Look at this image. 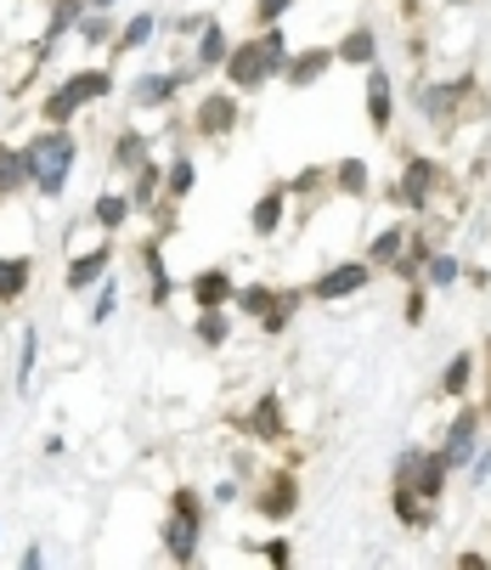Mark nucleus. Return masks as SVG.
I'll use <instances>...</instances> for the list:
<instances>
[{"mask_svg": "<svg viewBox=\"0 0 491 570\" xmlns=\"http://www.w3.org/2000/svg\"><path fill=\"white\" fill-rule=\"evenodd\" d=\"M288 51H294V46H288V29H283V23H266V29H255V35L232 40L220 73H226V86H232L237 97H255V91L272 86V79H283Z\"/></svg>", "mask_w": 491, "mask_h": 570, "instance_id": "1", "label": "nucleus"}, {"mask_svg": "<svg viewBox=\"0 0 491 570\" xmlns=\"http://www.w3.org/2000/svg\"><path fill=\"white\" fill-rule=\"evenodd\" d=\"M23 158H29V187L57 204L73 181V165H79V136L73 125H40L29 141H23Z\"/></svg>", "mask_w": 491, "mask_h": 570, "instance_id": "2", "label": "nucleus"}, {"mask_svg": "<svg viewBox=\"0 0 491 570\" xmlns=\"http://www.w3.org/2000/svg\"><path fill=\"white\" fill-rule=\"evenodd\" d=\"M114 86H119V79H114L108 62H97V68H73V73H62L57 86L35 102V119H40V125H73L91 102H108Z\"/></svg>", "mask_w": 491, "mask_h": 570, "instance_id": "3", "label": "nucleus"}, {"mask_svg": "<svg viewBox=\"0 0 491 570\" xmlns=\"http://www.w3.org/2000/svg\"><path fill=\"white\" fill-rule=\"evenodd\" d=\"M446 187H452V170L441 165V158H430V153H406L401 158V170H395V204L406 209V220L435 215V198Z\"/></svg>", "mask_w": 491, "mask_h": 570, "instance_id": "4", "label": "nucleus"}, {"mask_svg": "<svg viewBox=\"0 0 491 570\" xmlns=\"http://www.w3.org/2000/svg\"><path fill=\"white\" fill-rule=\"evenodd\" d=\"M480 91V79L474 73H458V79H419V91H413V108L430 130L452 136L463 125V97Z\"/></svg>", "mask_w": 491, "mask_h": 570, "instance_id": "5", "label": "nucleus"}, {"mask_svg": "<svg viewBox=\"0 0 491 570\" xmlns=\"http://www.w3.org/2000/svg\"><path fill=\"white\" fill-rule=\"evenodd\" d=\"M480 441H485V413L474 406V395L469 401H452V419L441 424V441H435V452L452 463V474L469 469V458L480 452Z\"/></svg>", "mask_w": 491, "mask_h": 570, "instance_id": "6", "label": "nucleus"}, {"mask_svg": "<svg viewBox=\"0 0 491 570\" xmlns=\"http://www.w3.org/2000/svg\"><path fill=\"white\" fill-rule=\"evenodd\" d=\"M237 125H243V97H237L232 86H215V91L198 97V108H193V119H187V136L220 147V141L237 136Z\"/></svg>", "mask_w": 491, "mask_h": 570, "instance_id": "7", "label": "nucleus"}, {"mask_svg": "<svg viewBox=\"0 0 491 570\" xmlns=\"http://www.w3.org/2000/svg\"><path fill=\"white\" fill-rule=\"evenodd\" d=\"M198 79L193 62H176V68H147L136 73V86H130V114H164V108H176L181 91Z\"/></svg>", "mask_w": 491, "mask_h": 570, "instance_id": "8", "label": "nucleus"}, {"mask_svg": "<svg viewBox=\"0 0 491 570\" xmlns=\"http://www.w3.org/2000/svg\"><path fill=\"white\" fill-rule=\"evenodd\" d=\"M373 283V266L356 255V261H334V266H322L311 283H305V305H340V299H356L367 294Z\"/></svg>", "mask_w": 491, "mask_h": 570, "instance_id": "9", "label": "nucleus"}, {"mask_svg": "<svg viewBox=\"0 0 491 570\" xmlns=\"http://www.w3.org/2000/svg\"><path fill=\"white\" fill-rule=\"evenodd\" d=\"M114 261H119V237L102 232L91 249H73V255H68V266H62V288H68L73 299H79V294H91V288L114 272Z\"/></svg>", "mask_w": 491, "mask_h": 570, "instance_id": "10", "label": "nucleus"}, {"mask_svg": "<svg viewBox=\"0 0 491 570\" xmlns=\"http://www.w3.org/2000/svg\"><path fill=\"white\" fill-rule=\"evenodd\" d=\"M255 514L266 520V525H288L294 514H299V503H305V492H299V474L294 469H272L261 485H255Z\"/></svg>", "mask_w": 491, "mask_h": 570, "instance_id": "11", "label": "nucleus"}, {"mask_svg": "<svg viewBox=\"0 0 491 570\" xmlns=\"http://www.w3.org/2000/svg\"><path fill=\"white\" fill-rule=\"evenodd\" d=\"M243 435H249L255 446H288L294 441V424H288V406L277 390H261L255 406L243 413Z\"/></svg>", "mask_w": 491, "mask_h": 570, "instance_id": "12", "label": "nucleus"}, {"mask_svg": "<svg viewBox=\"0 0 491 570\" xmlns=\"http://www.w3.org/2000/svg\"><path fill=\"white\" fill-rule=\"evenodd\" d=\"M362 108H367L373 136H390V130H395V108H401V97H395V73H390L384 62L362 68Z\"/></svg>", "mask_w": 491, "mask_h": 570, "instance_id": "13", "label": "nucleus"}, {"mask_svg": "<svg viewBox=\"0 0 491 570\" xmlns=\"http://www.w3.org/2000/svg\"><path fill=\"white\" fill-rule=\"evenodd\" d=\"M204 525L209 520H193V514H164L158 520V548L170 564H198L204 559Z\"/></svg>", "mask_w": 491, "mask_h": 570, "instance_id": "14", "label": "nucleus"}, {"mask_svg": "<svg viewBox=\"0 0 491 570\" xmlns=\"http://www.w3.org/2000/svg\"><path fill=\"white\" fill-rule=\"evenodd\" d=\"M334 68H340L334 40H316V46H305V51H288V62H283V86L311 91V86H322V79L334 73Z\"/></svg>", "mask_w": 491, "mask_h": 570, "instance_id": "15", "label": "nucleus"}, {"mask_svg": "<svg viewBox=\"0 0 491 570\" xmlns=\"http://www.w3.org/2000/svg\"><path fill=\"white\" fill-rule=\"evenodd\" d=\"M288 215H294V198H288L283 181H272V187H261V198L249 204V232H255L261 243H272V237H283Z\"/></svg>", "mask_w": 491, "mask_h": 570, "instance_id": "16", "label": "nucleus"}, {"mask_svg": "<svg viewBox=\"0 0 491 570\" xmlns=\"http://www.w3.org/2000/svg\"><path fill=\"white\" fill-rule=\"evenodd\" d=\"M395 485H406V492H419L424 503H446V492H452V463L435 452V446H424V458H419V469L406 474V480H395Z\"/></svg>", "mask_w": 491, "mask_h": 570, "instance_id": "17", "label": "nucleus"}, {"mask_svg": "<svg viewBox=\"0 0 491 570\" xmlns=\"http://www.w3.org/2000/svg\"><path fill=\"white\" fill-rule=\"evenodd\" d=\"M187 299H193V311H220V305L237 299V277L226 266H198L187 277Z\"/></svg>", "mask_w": 491, "mask_h": 570, "instance_id": "18", "label": "nucleus"}, {"mask_svg": "<svg viewBox=\"0 0 491 570\" xmlns=\"http://www.w3.org/2000/svg\"><path fill=\"white\" fill-rule=\"evenodd\" d=\"M136 261H141V272H147V305L164 311V305L176 299V277H170V266H164V237H158V232L136 249Z\"/></svg>", "mask_w": 491, "mask_h": 570, "instance_id": "19", "label": "nucleus"}, {"mask_svg": "<svg viewBox=\"0 0 491 570\" xmlns=\"http://www.w3.org/2000/svg\"><path fill=\"white\" fill-rule=\"evenodd\" d=\"M86 18V0H46V29L35 35V57H51Z\"/></svg>", "mask_w": 491, "mask_h": 570, "instance_id": "20", "label": "nucleus"}, {"mask_svg": "<svg viewBox=\"0 0 491 570\" xmlns=\"http://www.w3.org/2000/svg\"><path fill=\"white\" fill-rule=\"evenodd\" d=\"M474 379H480V351H452L441 379H435V395L452 406V401H469L474 395Z\"/></svg>", "mask_w": 491, "mask_h": 570, "instance_id": "21", "label": "nucleus"}, {"mask_svg": "<svg viewBox=\"0 0 491 570\" xmlns=\"http://www.w3.org/2000/svg\"><path fill=\"white\" fill-rule=\"evenodd\" d=\"M390 514H395L401 531H435L441 525V509L424 503L419 492H406V485H395V480H390Z\"/></svg>", "mask_w": 491, "mask_h": 570, "instance_id": "22", "label": "nucleus"}, {"mask_svg": "<svg viewBox=\"0 0 491 570\" xmlns=\"http://www.w3.org/2000/svg\"><path fill=\"white\" fill-rule=\"evenodd\" d=\"M379 51H384V46H379V29H373V23H351V29L334 40L340 68H356V73H362V68H373V62H379Z\"/></svg>", "mask_w": 491, "mask_h": 570, "instance_id": "23", "label": "nucleus"}, {"mask_svg": "<svg viewBox=\"0 0 491 570\" xmlns=\"http://www.w3.org/2000/svg\"><path fill=\"white\" fill-rule=\"evenodd\" d=\"M327 187H334V198H345V204H362L373 193L367 158H334V165H327Z\"/></svg>", "mask_w": 491, "mask_h": 570, "instance_id": "24", "label": "nucleus"}, {"mask_svg": "<svg viewBox=\"0 0 491 570\" xmlns=\"http://www.w3.org/2000/svg\"><path fill=\"white\" fill-rule=\"evenodd\" d=\"M406 237H413V220H390V226H379V232L367 237L362 261H367L373 272H390V266L401 261V249H406Z\"/></svg>", "mask_w": 491, "mask_h": 570, "instance_id": "25", "label": "nucleus"}, {"mask_svg": "<svg viewBox=\"0 0 491 570\" xmlns=\"http://www.w3.org/2000/svg\"><path fill=\"white\" fill-rule=\"evenodd\" d=\"M226 51H232V29H226L220 18H209V23L193 35V68H198V73H220Z\"/></svg>", "mask_w": 491, "mask_h": 570, "instance_id": "26", "label": "nucleus"}, {"mask_svg": "<svg viewBox=\"0 0 491 570\" xmlns=\"http://www.w3.org/2000/svg\"><path fill=\"white\" fill-rule=\"evenodd\" d=\"M130 215H136V209H130V193H125V187H102V193L91 198V226L108 232V237H119V232L130 226Z\"/></svg>", "mask_w": 491, "mask_h": 570, "instance_id": "27", "label": "nucleus"}, {"mask_svg": "<svg viewBox=\"0 0 491 570\" xmlns=\"http://www.w3.org/2000/svg\"><path fill=\"white\" fill-rule=\"evenodd\" d=\"M463 277H469V272H463V255H452L446 243H441V249H430V261H424V272H419V283H424L430 294H452Z\"/></svg>", "mask_w": 491, "mask_h": 570, "instance_id": "28", "label": "nucleus"}, {"mask_svg": "<svg viewBox=\"0 0 491 570\" xmlns=\"http://www.w3.org/2000/svg\"><path fill=\"white\" fill-rule=\"evenodd\" d=\"M125 193H130V209L147 215V209L164 198V158H141V165L130 170V187H125Z\"/></svg>", "mask_w": 491, "mask_h": 570, "instance_id": "29", "label": "nucleus"}, {"mask_svg": "<svg viewBox=\"0 0 491 570\" xmlns=\"http://www.w3.org/2000/svg\"><path fill=\"white\" fill-rule=\"evenodd\" d=\"M193 193H198V158L181 147V153L164 158V198H170V204H187Z\"/></svg>", "mask_w": 491, "mask_h": 570, "instance_id": "30", "label": "nucleus"}, {"mask_svg": "<svg viewBox=\"0 0 491 570\" xmlns=\"http://www.w3.org/2000/svg\"><path fill=\"white\" fill-rule=\"evenodd\" d=\"M283 187H288V198L299 204V209H294L299 220L316 209V198H334V187H327V165H305V170H299L294 181H283Z\"/></svg>", "mask_w": 491, "mask_h": 570, "instance_id": "31", "label": "nucleus"}, {"mask_svg": "<svg viewBox=\"0 0 491 570\" xmlns=\"http://www.w3.org/2000/svg\"><path fill=\"white\" fill-rule=\"evenodd\" d=\"M141 158H153V136L147 130H136V125H125L119 136H114V147H108V165L119 170V176H130Z\"/></svg>", "mask_w": 491, "mask_h": 570, "instance_id": "32", "label": "nucleus"}, {"mask_svg": "<svg viewBox=\"0 0 491 570\" xmlns=\"http://www.w3.org/2000/svg\"><path fill=\"white\" fill-rule=\"evenodd\" d=\"M35 288V261L29 255H0V305H18Z\"/></svg>", "mask_w": 491, "mask_h": 570, "instance_id": "33", "label": "nucleus"}, {"mask_svg": "<svg viewBox=\"0 0 491 570\" xmlns=\"http://www.w3.org/2000/svg\"><path fill=\"white\" fill-rule=\"evenodd\" d=\"M232 334H237L232 305H220V311H198V316H193V340H198L204 351H226V345H232Z\"/></svg>", "mask_w": 491, "mask_h": 570, "instance_id": "34", "label": "nucleus"}, {"mask_svg": "<svg viewBox=\"0 0 491 570\" xmlns=\"http://www.w3.org/2000/svg\"><path fill=\"white\" fill-rule=\"evenodd\" d=\"M18 193H29V158L18 141H0V204H12Z\"/></svg>", "mask_w": 491, "mask_h": 570, "instance_id": "35", "label": "nucleus"}, {"mask_svg": "<svg viewBox=\"0 0 491 570\" xmlns=\"http://www.w3.org/2000/svg\"><path fill=\"white\" fill-rule=\"evenodd\" d=\"M158 40V12H136L130 23H119V35H114V57H130V51H147Z\"/></svg>", "mask_w": 491, "mask_h": 570, "instance_id": "36", "label": "nucleus"}, {"mask_svg": "<svg viewBox=\"0 0 491 570\" xmlns=\"http://www.w3.org/2000/svg\"><path fill=\"white\" fill-rule=\"evenodd\" d=\"M299 305H305V288H277V299H272V311L261 316V334H266V340H277V334L288 328V322L299 316Z\"/></svg>", "mask_w": 491, "mask_h": 570, "instance_id": "37", "label": "nucleus"}, {"mask_svg": "<svg viewBox=\"0 0 491 570\" xmlns=\"http://www.w3.org/2000/svg\"><path fill=\"white\" fill-rule=\"evenodd\" d=\"M114 35H119L114 12H86V18H79V29H73V40L86 46V51H108V46H114Z\"/></svg>", "mask_w": 491, "mask_h": 570, "instance_id": "38", "label": "nucleus"}, {"mask_svg": "<svg viewBox=\"0 0 491 570\" xmlns=\"http://www.w3.org/2000/svg\"><path fill=\"white\" fill-rule=\"evenodd\" d=\"M119 299H125V288H119V277L108 272V277H102V283L91 288V328H102V322H114Z\"/></svg>", "mask_w": 491, "mask_h": 570, "instance_id": "39", "label": "nucleus"}, {"mask_svg": "<svg viewBox=\"0 0 491 570\" xmlns=\"http://www.w3.org/2000/svg\"><path fill=\"white\" fill-rule=\"evenodd\" d=\"M272 299H277V288L272 283H237V299H232V311H243V316H266L272 311Z\"/></svg>", "mask_w": 491, "mask_h": 570, "instance_id": "40", "label": "nucleus"}, {"mask_svg": "<svg viewBox=\"0 0 491 570\" xmlns=\"http://www.w3.org/2000/svg\"><path fill=\"white\" fill-rule=\"evenodd\" d=\"M35 362H40V328H23V334H18V390H29Z\"/></svg>", "mask_w": 491, "mask_h": 570, "instance_id": "41", "label": "nucleus"}, {"mask_svg": "<svg viewBox=\"0 0 491 570\" xmlns=\"http://www.w3.org/2000/svg\"><path fill=\"white\" fill-rule=\"evenodd\" d=\"M170 514H193V520H209V498L198 485H176L170 492Z\"/></svg>", "mask_w": 491, "mask_h": 570, "instance_id": "42", "label": "nucleus"}, {"mask_svg": "<svg viewBox=\"0 0 491 570\" xmlns=\"http://www.w3.org/2000/svg\"><path fill=\"white\" fill-rule=\"evenodd\" d=\"M401 316H406V328H424V316H430V288H424V283H406Z\"/></svg>", "mask_w": 491, "mask_h": 570, "instance_id": "43", "label": "nucleus"}, {"mask_svg": "<svg viewBox=\"0 0 491 570\" xmlns=\"http://www.w3.org/2000/svg\"><path fill=\"white\" fill-rule=\"evenodd\" d=\"M474 406L491 424V340H480V379H474Z\"/></svg>", "mask_w": 491, "mask_h": 570, "instance_id": "44", "label": "nucleus"}, {"mask_svg": "<svg viewBox=\"0 0 491 570\" xmlns=\"http://www.w3.org/2000/svg\"><path fill=\"white\" fill-rule=\"evenodd\" d=\"M209 18H215V12H176V18H170V29H164V35H170V40L181 46V40H193V35H198V29L209 23Z\"/></svg>", "mask_w": 491, "mask_h": 570, "instance_id": "45", "label": "nucleus"}, {"mask_svg": "<svg viewBox=\"0 0 491 570\" xmlns=\"http://www.w3.org/2000/svg\"><path fill=\"white\" fill-rule=\"evenodd\" d=\"M463 474H469V485H474V492H480V485H491V435L480 441V452L469 458V469H463Z\"/></svg>", "mask_w": 491, "mask_h": 570, "instance_id": "46", "label": "nucleus"}, {"mask_svg": "<svg viewBox=\"0 0 491 570\" xmlns=\"http://www.w3.org/2000/svg\"><path fill=\"white\" fill-rule=\"evenodd\" d=\"M255 553H261L266 564H277V570L294 564V542H288V537H266V542H255Z\"/></svg>", "mask_w": 491, "mask_h": 570, "instance_id": "47", "label": "nucleus"}, {"mask_svg": "<svg viewBox=\"0 0 491 570\" xmlns=\"http://www.w3.org/2000/svg\"><path fill=\"white\" fill-rule=\"evenodd\" d=\"M288 7H294V0H255V29L283 23V18H288Z\"/></svg>", "mask_w": 491, "mask_h": 570, "instance_id": "48", "label": "nucleus"}, {"mask_svg": "<svg viewBox=\"0 0 491 570\" xmlns=\"http://www.w3.org/2000/svg\"><path fill=\"white\" fill-rule=\"evenodd\" d=\"M237 498H243V485H237V480H220L215 492H209V503H237Z\"/></svg>", "mask_w": 491, "mask_h": 570, "instance_id": "49", "label": "nucleus"}, {"mask_svg": "<svg viewBox=\"0 0 491 570\" xmlns=\"http://www.w3.org/2000/svg\"><path fill=\"white\" fill-rule=\"evenodd\" d=\"M458 564H463V570H485V564H491V553H480V548H463V553H458Z\"/></svg>", "mask_w": 491, "mask_h": 570, "instance_id": "50", "label": "nucleus"}, {"mask_svg": "<svg viewBox=\"0 0 491 570\" xmlns=\"http://www.w3.org/2000/svg\"><path fill=\"white\" fill-rule=\"evenodd\" d=\"M18 564H23V570H40V564H46V548H40V542H29V548H23V559H18Z\"/></svg>", "mask_w": 491, "mask_h": 570, "instance_id": "51", "label": "nucleus"}, {"mask_svg": "<svg viewBox=\"0 0 491 570\" xmlns=\"http://www.w3.org/2000/svg\"><path fill=\"white\" fill-rule=\"evenodd\" d=\"M119 0H86V12H114Z\"/></svg>", "mask_w": 491, "mask_h": 570, "instance_id": "52", "label": "nucleus"}, {"mask_svg": "<svg viewBox=\"0 0 491 570\" xmlns=\"http://www.w3.org/2000/svg\"><path fill=\"white\" fill-rule=\"evenodd\" d=\"M0 51H7V29H0Z\"/></svg>", "mask_w": 491, "mask_h": 570, "instance_id": "53", "label": "nucleus"}]
</instances>
